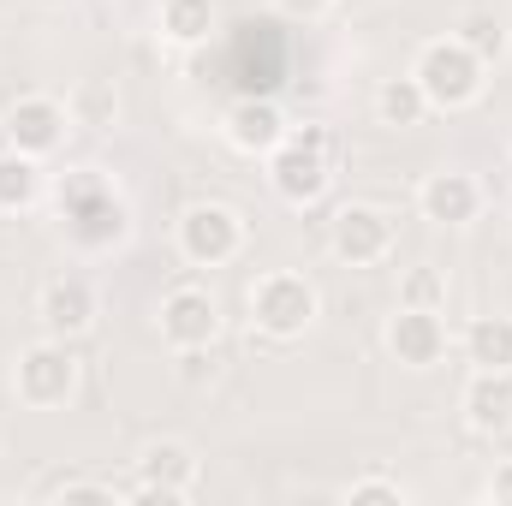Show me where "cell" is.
Returning <instances> with one entry per match:
<instances>
[{"label": "cell", "mask_w": 512, "mask_h": 506, "mask_svg": "<svg viewBox=\"0 0 512 506\" xmlns=\"http://www.w3.org/2000/svg\"><path fill=\"white\" fill-rule=\"evenodd\" d=\"M54 203H60L66 239H72L78 251H114V245L131 233L126 197H120V191H114L96 167L66 173V179H60V191H54Z\"/></svg>", "instance_id": "6da1fadb"}, {"label": "cell", "mask_w": 512, "mask_h": 506, "mask_svg": "<svg viewBox=\"0 0 512 506\" xmlns=\"http://www.w3.org/2000/svg\"><path fill=\"white\" fill-rule=\"evenodd\" d=\"M262 161H268V185H274V197L292 203V209L322 203L328 185H334V137H328L322 126L286 131V143H280L274 155H262Z\"/></svg>", "instance_id": "7a4b0ae2"}, {"label": "cell", "mask_w": 512, "mask_h": 506, "mask_svg": "<svg viewBox=\"0 0 512 506\" xmlns=\"http://www.w3.org/2000/svg\"><path fill=\"white\" fill-rule=\"evenodd\" d=\"M411 78L423 84L429 108H447V114L477 108V102H483V90H489V66H483L459 36H435V42H423V48H417Z\"/></svg>", "instance_id": "3957f363"}, {"label": "cell", "mask_w": 512, "mask_h": 506, "mask_svg": "<svg viewBox=\"0 0 512 506\" xmlns=\"http://www.w3.org/2000/svg\"><path fill=\"white\" fill-rule=\"evenodd\" d=\"M316 316H322V292H316L304 274L274 268V274H256V280H251V322H256V334H268V340H298V334H310V328H316Z\"/></svg>", "instance_id": "277c9868"}, {"label": "cell", "mask_w": 512, "mask_h": 506, "mask_svg": "<svg viewBox=\"0 0 512 506\" xmlns=\"http://www.w3.org/2000/svg\"><path fill=\"white\" fill-rule=\"evenodd\" d=\"M12 393H18V405H30V411H60V405H72V393H78V358H72V346L66 340H36V346H24L18 358H12Z\"/></svg>", "instance_id": "5b68a950"}, {"label": "cell", "mask_w": 512, "mask_h": 506, "mask_svg": "<svg viewBox=\"0 0 512 506\" xmlns=\"http://www.w3.org/2000/svg\"><path fill=\"white\" fill-rule=\"evenodd\" d=\"M245 251V221L227 203H191L179 215V256L191 268H227Z\"/></svg>", "instance_id": "8992f818"}, {"label": "cell", "mask_w": 512, "mask_h": 506, "mask_svg": "<svg viewBox=\"0 0 512 506\" xmlns=\"http://www.w3.org/2000/svg\"><path fill=\"white\" fill-rule=\"evenodd\" d=\"M203 477V459L191 441H149L137 459V483L126 489V501H185Z\"/></svg>", "instance_id": "52a82bcc"}, {"label": "cell", "mask_w": 512, "mask_h": 506, "mask_svg": "<svg viewBox=\"0 0 512 506\" xmlns=\"http://www.w3.org/2000/svg\"><path fill=\"white\" fill-rule=\"evenodd\" d=\"M328 251L340 256L346 268H376L393 256V215L376 203H346L328 227Z\"/></svg>", "instance_id": "ba28073f"}, {"label": "cell", "mask_w": 512, "mask_h": 506, "mask_svg": "<svg viewBox=\"0 0 512 506\" xmlns=\"http://www.w3.org/2000/svg\"><path fill=\"white\" fill-rule=\"evenodd\" d=\"M221 334V304L203 286H173L161 298V340L173 352H209Z\"/></svg>", "instance_id": "9c48e42d"}, {"label": "cell", "mask_w": 512, "mask_h": 506, "mask_svg": "<svg viewBox=\"0 0 512 506\" xmlns=\"http://www.w3.org/2000/svg\"><path fill=\"white\" fill-rule=\"evenodd\" d=\"M387 352L405 364V370H435L447 358V322L441 310H423V304H399L387 316Z\"/></svg>", "instance_id": "30bf717a"}, {"label": "cell", "mask_w": 512, "mask_h": 506, "mask_svg": "<svg viewBox=\"0 0 512 506\" xmlns=\"http://www.w3.org/2000/svg\"><path fill=\"white\" fill-rule=\"evenodd\" d=\"M0 131L12 137V149H24V155H54L60 143H66V131H72V114H66V102H54V96H18L12 108H6V120Z\"/></svg>", "instance_id": "8fae6325"}, {"label": "cell", "mask_w": 512, "mask_h": 506, "mask_svg": "<svg viewBox=\"0 0 512 506\" xmlns=\"http://www.w3.org/2000/svg\"><path fill=\"white\" fill-rule=\"evenodd\" d=\"M417 209H423V221H435V227H471V221L483 215V185H477V173L441 167V173H429V179L417 185Z\"/></svg>", "instance_id": "7c38bea8"}, {"label": "cell", "mask_w": 512, "mask_h": 506, "mask_svg": "<svg viewBox=\"0 0 512 506\" xmlns=\"http://www.w3.org/2000/svg\"><path fill=\"white\" fill-rule=\"evenodd\" d=\"M36 316H42V328H48L54 340H78V334L96 328V286H90L84 274H60V280L42 286Z\"/></svg>", "instance_id": "4fadbf2b"}, {"label": "cell", "mask_w": 512, "mask_h": 506, "mask_svg": "<svg viewBox=\"0 0 512 506\" xmlns=\"http://www.w3.org/2000/svg\"><path fill=\"white\" fill-rule=\"evenodd\" d=\"M221 131H227V143H233L239 155H274L292 126H286V114H280L268 96H239V102L227 108Z\"/></svg>", "instance_id": "5bb4252c"}, {"label": "cell", "mask_w": 512, "mask_h": 506, "mask_svg": "<svg viewBox=\"0 0 512 506\" xmlns=\"http://www.w3.org/2000/svg\"><path fill=\"white\" fill-rule=\"evenodd\" d=\"M459 411L477 435H507L512 429V370H471Z\"/></svg>", "instance_id": "9a60e30c"}, {"label": "cell", "mask_w": 512, "mask_h": 506, "mask_svg": "<svg viewBox=\"0 0 512 506\" xmlns=\"http://www.w3.org/2000/svg\"><path fill=\"white\" fill-rule=\"evenodd\" d=\"M215 24H221L215 0H161V6H155V30H161L173 48H197V42H209Z\"/></svg>", "instance_id": "2e32d148"}, {"label": "cell", "mask_w": 512, "mask_h": 506, "mask_svg": "<svg viewBox=\"0 0 512 506\" xmlns=\"http://www.w3.org/2000/svg\"><path fill=\"white\" fill-rule=\"evenodd\" d=\"M459 346L471 370H512V316H471Z\"/></svg>", "instance_id": "e0dca14e"}, {"label": "cell", "mask_w": 512, "mask_h": 506, "mask_svg": "<svg viewBox=\"0 0 512 506\" xmlns=\"http://www.w3.org/2000/svg\"><path fill=\"white\" fill-rule=\"evenodd\" d=\"M42 197V167L24 149H0V215H24Z\"/></svg>", "instance_id": "ac0fdd59"}, {"label": "cell", "mask_w": 512, "mask_h": 506, "mask_svg": "<svg viewBox=\"0 0 512 506\" xmlns=\"http://www.w3.org/2000/svg\"><path fill=\"white\" fill-rule=\"evenodd\" d=\"M423 114H429V96H423V84L405 72V78H387L382 90H376V120L382 126H423Z\"/></svg>", "instance_id": "d6986e66"}, {"label": "cell", "mask_w": 512, "mask_h": 506, "mask_svg": "<svg viewBox=\"0 0 512 506\" xmlns=\"http://www.w3.org/2000/svg\"><path fill=\"white\" fill-rule=\"evenodd\" d=\"M453 36H459V42H465V48H471V54H477L483 66H501V60H507V48H512L507 24H501L495 12H465Z\"/></svg>", "instance_id": "ffe728a7"}, {"label": "cell", "mask_w": 512, "mask_h": 506, "mask_svg": "<svg viewBox=\"0 0 512 506\" xmlns=\"http://www.w3.org/2000/svg\"><path fill=\"white\" fill-rule=\"evenodd\" d=\"M66 114H72V126L108 131L114 120H120V96H114V84H96V78H84V84L66 96Z\"/></svg>", "instance_id": "44dd1931"}, {"label": "cell", "mask_w": 512, "mask_h": 506, "mask_svg": "<svg viewBox=\"0 0 512 506\" xmlns=\"http://www.w3.org/2000/svg\"><path fill=\"white\" fill-rule=\"evenodd\" d=\"M399 304H423V310H447V274L441 268H411Z\"/></svg>", "instance_id": "7402d4cb"}, {"label": "cell", "mask_w": 512, "mask_h": 506, "mask_svg": "<svg viewBox=\"0 0 512 506\" xmlns=\"http://www.w3.org/2000/svg\"><path fill=\"white\" fill-rule=\"evenodd\" d=\"M346 501L352 506H405V483H393V477H358L346 489Z\"/></svg>", "instance_id": "603a6c76"}, {"label": "cell", "mask_w": 512, "mask_h": 506, "mask_svg": "<svg viewBox=\"0 0 512 506\" xmlns=\"http://www.w3.org/2000/svg\"><path fill=\"white\" fill-rule=\"evenodd\" d=\"M48 495H54V501H120V495H126V489H114V483H84V477H66V483H54V489H48Z\"/></svg>", "instance_id": "cb8c5ba5"}, {"label": "cell", "mask_w": 512, "mask_h": 506, "mask_svg": "<svg viewBox=\"0 0 512 506\" xmlns=\"http://www.w3.org/2000/svg\"><path fill=\"white\" fill-rule=\"evenodd\" d=\"M274 6H280L286 18H304V24H310V18H328V12H334V0H274Z\"/></svg>", "instance_id": "d4e9b609"}, {"label": "cell", "mask_w": 512, "mask_h": 506, "mask_svg": "<svg viewBox=\"0 0 512 506\" xmlns=\"http://www.w3.org/2000/svg\"><path fill=\"white\" fill-rule=\"evenodd\" d=\"M489 501L512 506V459H507V465H495V477H489Z\"/></svg>", "instance_id": "484cf974"}]
</instances>
